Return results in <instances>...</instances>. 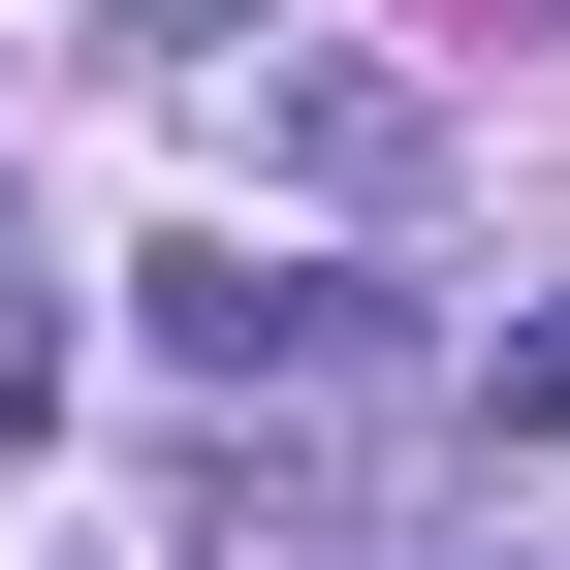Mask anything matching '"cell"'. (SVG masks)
Returning a JSON list of instances; mask_svg holds the SVG:
<instances>
[{
	"instance_id": "obj_3",
	"label": "cell",
	"mask_w": 570,
	"mask_h": 570,
	"mask_svg": "<svg viewBox=\"0 0 570 570\" xmlns=\"http://www.w3.org/2000/svg\"><path fill=\"white\" fill-rule=\"evenodd\" d=\"M475 444H570V285H539L508 348H475Z\"/></svg>"
},
{
	"instance_id": "obj_1",
	"label": "cell",
	"mask_w": 570,
	"mask_h": 570,
	"mask_svg": "<svg viewBox=\"0 0 570 570\" xmlns=\"http://www.w3.org/2000/svg\"><path fill=\"white\" fill-rule=\"evenodd\" d=\"M159 381H348V285H285V254H159Z\"/></svg>"
},
{
	"instance_id": "obj_2",
	"label": "cell",
	"mask_w": 570,
	"mask_h": 570,
	"mask_svg": "<svg viewBox=\"0 0 570 570\" xmlns=\"http://www.w3.org/2000/svg\"><path fill=\"white\" fill-rule=\"evenodd\" d=\"M223 127L285 190H412V96H381V63H223Z\"/></svg>"
},
{
	"instance_id": "obj_4",
	"label": "cell",
	"mask_w": 570,
	"mask_h": 570,
	"mask_svg": "<svg viewBox=\"0 0 570 570\" xmlns=\"http://www.w3.org/2000/svg\"><path fill=\"white\" fill-rule=\"evenodd\" d=\"M127 32H223V0H127Z\"/></svg>"
}]
</instances>
